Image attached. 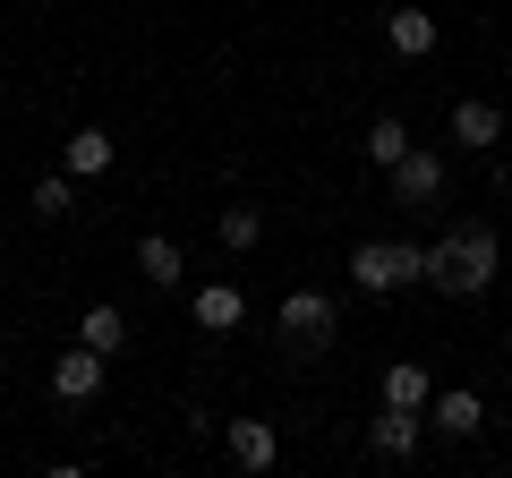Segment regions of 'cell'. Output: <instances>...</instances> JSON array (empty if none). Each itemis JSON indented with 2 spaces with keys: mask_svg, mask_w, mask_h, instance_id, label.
<instances>
[{
  "mask_svg": "<svg viewBox=\"0 0 512 478\" xmlns=\"http://www.w3.org/2000/svg\"><path fill=\"white\" fill-rule=\"evenodd\" d=\"M137 274H146L154 291H171V282L188 274V257H180V239H163V231H146V239H137Z\"/></svg>",
  "mask_w": 512,
  "mask_h": 478,
  "instance_id": "9",
  "label": "cell"
},
{
  "mask_svg": "<svg viewBox=\"0 0 512 478\" xmlns=\"http://www.w3.org/2000/svg\"><path fill=\"white\" fill-rule=\"evenodd\" d=\"M495 265H504V248H495V222H453V231L427 248V282L453 299H478L495 282Z\"/></svg>",
  "mask_w": 512,
  "mask_h": 478,
  "instance_id": "1",
  "label": "cell"
},
{
  "mask_svg": "<svg viewBox=\"0 0 512 478\" xmlns=\"http://www.w3.org/2000/svg\"><path fill=\"white\" fill-rule=\"evenodd\" d=\"M478 427H487V402H478L470 385L436 393V436H478Z\"/></svg>",
  "mask_w": 512,
  "mask_h": 478,
  "instance_id": "11",
  "label": "cell"
},
{
  "mask_svg": "<svg viewBox=\"0 0 512 478\" xmlns=\"http://www.w3.org/2000/svg\"><path fill=\"white\" fill-rule=\"evenodd\" d=\"M453 137H461V146H504V111H495L487 103V94H470V103H453Z\"/></svg>",
  "mask_w": 512,
  "mask_h": 478,
  "instance_id": "8",
  "label": "cell"
},
{
  "mask_svg": "<svg viewBox=\"0 0 512 478\" xmlns=\"http://www.w3.org/2000/svg\"><path fill=\"white\" fill-rule=\"evenodd\" d=\"M384 402L427 410V368H419V359H393V368H384Z\"/></svg>",
  "mask_w": 512,
  "mask_h": 478,
  "instance_id": "16",
  "label": "cell"
},
{
  "mask_svg": "<svg viewBox=\"0 0 512 478\" xmlns=\"http://www.w3.org/2000/svg\"><path fill=\"white\" fill-rule=\"evenodd\" d=\"M111 154H120V146H111L103 129H77V137H69V180H103Z\"/></svg>",
  "mask_w": 512,
  "mask_h": 478,
  "instance_id": "13",
  "label": "cell"
},
{
  "mask_svg": "<svg viewBox=\"0 0 512 478\" xmlns=\"http://www.w3.org/2000/svg\"><path fill=\"white\" fill-rule=\"evenodd\" d=\"M367 163H384V171H393V163H402V154H410V129H402V120H393V111H384V120H367Z\"/></svg>",
  "mask_w": 512,
  "mask_h": 478,
  "instance_id": "15",
  "label": "cell"
},
{
  "mask_svg": "<svg viewBox=\"0 0 512 478\" xmlns=\"http://www.w3.org/2000/svg\"><path fill=\"white\" fill-rule=\"evenodd\" d=\"M214 231H222V248H256L265 239V214L256 205H231V214H214Z\"/></svg>",
  "mask_w": 512,
  "mask_h": 478,
  "instance_id": "18",
  "label": "cell"
},
{
  "mask_svg": "<svg viewBox=\"0 0 512 478\" xmlns=\"http://www.w3.org/2000/svg\"><path fill=\"white\" fill-rule=\"evenodd\" d=\"M350 282H359V291L427 282V248H419V239H359V248H350Z\"/></svg>",
  "mask_w": 512,
  "mask_h": 478,
  "instance_id": "2",
  "label": "cell"
},
{
  "mask_svg": "<svg viewBox=\"0 0 512 478\" xmlns=\"http://www.w3.org/2000/svg\"><path fill=\"white\" fill-rule=\"evenodd\" d=\"M427 197H444V163L427 146H410L402 163H393V205H427Z\"/></svg>",
  "mask_w": 512,
  "mask_h": 478,
  "instance_id": "5",
  "label": "cell"
},
{
  "mask_svg": "<svg viewBox=\"0 0 512 478\" xmlns=\"http://www.w3.org/2000/svg\"><path fill=\"white\" fill-rule=\"evenodd\" d=\"M0 282H9V274H0Z\"/></svg>",
  "mask_w": 512,
  "mask_h": 478,
  "instance_id": "19",
  "label": "cell"
},
{
  "mask_svg": "<svg viewBox=\"0 0 512 478\" xmlns=\"http://www.w3.org/2000/svg\"><path fill=\"white\" fill-rule=\"evenodd\" d=\"M35 222H69V205H77V188H69V171H52V180H35Z\"/></svg>",
  "mask_w": 512,
  "mask_h": 478,
  "instance_id": "17",
  "label": "cell"
},
{
  "mask_svg": "<svg viewBox=\"0 0 512 478\" xmlns=\"http://www.w3.org/2000/svg\"><path fill=\"white\" fill-rule=\"evenodd\" d=\"M77 342H86V350H103V359H111V350L128 342V316H120V308L103 299V308H86V325H77Z\"/></svg>",
  "mask_w": 512,
  "mask_h": 478,
  "instance_id": "14",
  "label": "cell"
},
{
  "mask_svg": "<svg viewBox=\"0 0 512 478\" xmlns=\"http://www.w3.org/2000/svg\"><path fill=\"white\" fill-rule=\"evenodd\" d=\"M52 393L60 402H94V393H103V350H86V342L60 350L52 359Z\"/></svg>",
  "mask_w": 512,
  "mask_h": 478,
  "instance_id": "4",
  "label": "cell"
},
{
  "mask_svg": "<svg viewBox=\"0 0 512 478\" xmlns=\"http://www.w3.org/2000/svg\"><path fill=\"white\" fill-rule=\"evenodd\" d=\"M239 316H248V299H239L231 282H205L197 291V325L205 333H239Z\"/></svg>",
  "mask_w": 512,
  "mask_h": 478,
  "instance_id": "12",
  "label": "cell"
},
{
  "mask_svg": "<svg viewBox=\"0 0 512 478\" xmlns=\"http://www.w3.org/2000/svg\"><path fill=\"white\" fill-rule=\"evenodd\" d=\"M222 453H231L239 470H274L282 444H274V427H265V419H222Z\"/></svg>",
  "mask_w": 512,
  "mask_h": 478,
  "instance_id": "6",
  "label": "cell"
},
{
  "mask_svg": "<svg viewBox=\"0 0 512 478\" xmlns=\"http://www.w3.org/2000/svg\"><path fill=\"white\" fill-rule=\"evenodd\" d=\"M367 444H376V461H410V453H419V410L384 402V419L367 427Z\"/></svg>",
  "mask_w": 512,
  "mask_h": 478,
  "instance_id": "7",
  "label": "cell"
},
{
  "mask_svg": "<svg viewBox=\"0 0 512 478\" xmlns=\"http://www.w3.org/2000/svg\"><path fill=\"white\" fill-rule=\"evenodd\" d=\"M333 325H342V308L325 291H282V342H299V359L333 350Z\"/></svg>",
  "mask_w": 512,
  "mask_h": 478,
  "instance_id": "3",
  "label": "cell"
},
{
  "mask_svg": "<svg viewBox=\"0 0 512 478\" xmlns=\"http://www.w3.org/2000/svg\"><path fill=\"white\" fill-rule=\"evenodd\" d=\"M384 43L402 60H427L436 52V18H427V9H393V18H384Z\"/></svg>",
  "mask_w": 512,
  "mask_h": 478,
  "instance_id": "10",
  "label": "cell"
}]
</instances>
